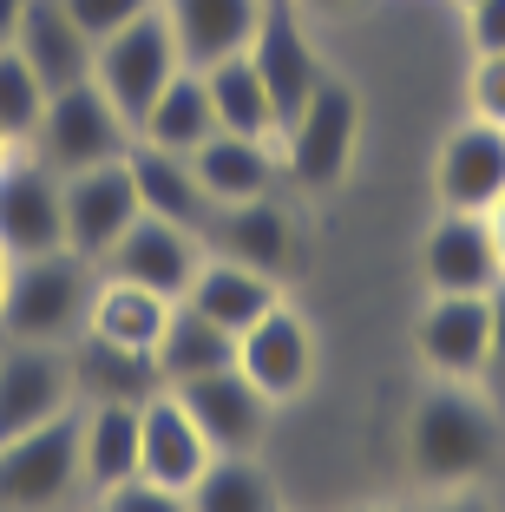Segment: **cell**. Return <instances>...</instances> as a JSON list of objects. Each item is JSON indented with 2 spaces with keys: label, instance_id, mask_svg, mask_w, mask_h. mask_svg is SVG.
Instances as JSON below:
<instances>
[{
  "label": "cell",
  "instance_id": "obj_27",
  "mask_svg": "<svg viewBox=\"0 0 505 512\" xmlns=\"http://www.w3.org/2000/svg\"><path fill=\"white\" fill-rule=\"evenodd\" d=\"M151 362H158L164 388H178V381L217 375V368L237 362V335H223L217 322L197 316L191 302H178V309H171V322H164V335H158V348H151Z\"/></svg>",
  "mask_w": 505,
  "mask_h": 512
},
{
  "label": "cell",
  "instance_id": "obj_6",
  "mask_svg": "<svg viewBox=\"0 0 505 512\" xmlns=\"http://www.w3.org/2000/svg\"><path fill=\"white\" fill-rule=\"evenodd\" d=\"M79 486H86L79 480V407L0 440V506L7 512H53Z\"/></svg>",
  "mask_w": 505,
  "mask_h": 512
},
{
  "label": "cell",
  "instance_id": "obj_36",
  "mask_svg": "<svg viewBox=\"0 0 505 512\" xmlns=\"http://www.w3.org/2000/svg\"><path fill=\"white\" fill-rule=\"evenodd\" d=\"M466 46L473 53H505V0H473L466 7Z\"/></svg>",
  "mask_w": 505,
  "mask_h": 512
},
{
  "label": "cell",
  "instance_id": "obj_31",
  "mask_svg": "<svg viewBox=\"0 0 505 512\" xmlns=\"http://www.w3.org/2000/svg\"><path fill=\"white\" fill-rule=\"evenodd\" d=\"M46 112V86L14 46H0V145H33V125Z\"/></svg>",
  "mask_w": 505,
  "mask_h": 512
},
{
  "label": "cell",
  "instance_id": "obj_28",
  "mask_svg": "<svg viewBox=\"0 0 505 512\" xmlns=\"http://www.w3.org/2000/svg\"><path fill=\"white\" fill-rule=\"evenodd\" d=\"M210 132H217V112H210L204 73H191V66H184V73L145 106V119H138V138H145V145L178 151V158H191V151L204 145Z\"/></svg>",
  "mask_w": 505,
  "mask_h": 512
},
{
  "label": "cell",
  "instance_id": "obj_38",
  "mask_svg": "<svg viewBox=\"0 0 505 512\" xmlns=\"http://www.w3.org/2000/svg\"><path fill=\"white\" fill-rule=\"evenodd\" d=\"M486 230H492V250H499V270H505V197L486 211Z\"/></svg>",
  "mask_w": 505,
  "mask_h": 512
},
{
  "label": "cell",
  "instance_id": "obj_35",
  "mask_svg": "<svg viewBox=\"0 0 505 512\" xmlns=\"http://www.w3.org/2000/svg\"><path fill=\"white\" fill-rule=\"evenodd\" d=\"M486 309H492V335H486V368H479V388H486V401L505 414V276L492 283Z\"/></svg>",
  "mask_w": 505,
  "mask_h": 512
},
{
  "label": "cell",
  "instance_id": "obj_9",
  "mask_svg": "<svg viewBox=\"0 0 505 512\" xmlns=\"http://www.w3.org/2000/svg\"><path fill=\"white\" fill-rule=\"evenodd\" d=\"M237 375L250 381L269 407L296 401V394L309 388V375H315V329H309V316L276 296L263 316L237 335Z\"/></svg>",
  "mask_w": 505,
  "mask_h": 512
},
{
  "label": "cell",
  "instance_id": "obj_30",
  "mask_svg": "<svg viewBox=\"0 0 505 512\" xmlns=\"http://www.w3.org/2000/svg\"><path fill=\"white\" fill-rule=\"evenodd\" d=\"M204 92H210V112H217V132H243V138H276V106H269L256 66L243 60H217L204 66Z\"/></svg>",
  "mask_w": 505,
  "mask_h": 512
},
{
  "label": "cell",
  "instance_id": "obj_2",
  "mask_svg": "<svg viewBox=\"0 0 505 512\" xmlns=\"http://www.w3.org/2000/svg\"><path fill=\"white\" fill-rule=\"evenodd\" d=\"M99 283V263L73 250H46V256H20L0 296V335L7 342H53L66 348L86 329V302Z\"/></svg>",
  "mask_w": 505,
  "mask_h": 512
},
{
  "label": "cell",
  "instance_id": "obj_44",
  "mask_svg": "<svg viewBox=\"0 0 505 512\" xmlns=\"http://www.w3.org/2000/svg\"><path fill=\"white\" fill-rule=\"evenodd\" d=\"M0 348H7V335H0Z\"/></svg>",
  "mask_w": 505,
  "mask_h": 512
},
{
  "label": "cell",
  "instance_id": "obj_26",
  "mask_svg": "<svg viewBox=\"0 0 505 512\" xmlns=\"http://www.w3.org/2000/svg\"><path fill=\"white\" fill-rule=\"evenodd\" d=\"M276 296H283V283H269V276L243 270V263H230V256H217V250L197 263L191 289H184V302H191L204 322H217L223 335H243Z\"/></svg>",
  "mask_w": 505,
  "mask_h": 512
},
{
  "label": "cell",
  "instance_id": "obj_22",
  "mask_svg": "<svg viewBox=\"0 0 505 512\" xmlns=\"http://www.w3.org/2000/svg\"><path fill=\"white\" fill-rule=\"evenodd\" d=\"M14 53L40 73L46 92H66V86H79V79H92V40L79 33V20L66 14L60 0H27Z\"/></svg>",
  "mask_w": 505,
  "mask_h": 512
},
{
  "label": "cell",
  "instance_id": "obj_41",
  "mask_svg": "<svg viewBox=\"0 0 505 512\" xmlns=\"http://www.w3.org/2000/svg\"><path fill=\"white\" fill-rule=\"evenodd\" d=\"M7 276H14V256H7V243H0V296H7Z\"/></svg>",
  "mask_w": 505,
  "mask_h": 512
},
{
  "label": "cell",
  "instance_id": "obj_20",
  "mask_svg": "<svg viewBox=\"0 0 505 512\" xmlns=\"http://www.w3.org/2000/svg\"><path fill=\"white\" fill-rule=\"evenodd\" d=\"M191 171L204 184L210 204H250V197H269L283 184V158H276V138H243V132H210L204 145L191 151Z\"/></svg>",
  "mask_w": 505,
  "mask_h": 512
},
{
  "label": "cell",
  "instance_id": "obj_16",
  "mask_svg": "<svg viewBox=\"0 0 505 512\" xmlns=\"http://www.w3.org/2000/svg\"><path fill=\"white\" fill-rule=\"evenodd\" d=\"M184 401V414L197 421V434L210 440V453H256L263 447V427L276 407L237 375V362L217 368V375H197V381H178L171 388Z\"/></svg>",
  "mask_w": 505,
  "mask_h": 512
},
{
  "label": "cell",
  "instance_id": "obj_21",
  "mask_svg": "<svg viewBox=\"0 0 505 512\" xmlns=\"http://www.w3.org/2000/svg\"><path fill=\"white\" fill-rule=\"evenodd\" d=\"M125 171H132V191H138V211L145 217H164V224H178V230H204L210 211H217L204 197V184H197L191 158H178V151H158L145 138H132Z\"/></svg>",
  "mask_w": 505,
  "mask_h": 512
},
{
  "label": "cell",
  "instance_id": "obj_12",
  "mask_svg": "<svg viewBox=\"0 0 505 512\" xmlns=\"http://www.w3.org/2000/svg\"><path fill=\"white\" fill-rule=\"evenodd\" d=\"M499 250L479 211H440L420 237V283L427 296H486L499 283Z\"/></svg>",
  "mask_w": 505,
  "mask_h": 512
},
{
  "label": "cell",
  "instance_id": "obj_24",
  "mask_svg": "<svg viewBox=\"0 0 505 512\" xmlns=\"http://www.w3.org/2000/svg\"><path fill=\"white\" fill-rule=\"evenodd\" d=\"M66 368H73V401H151L164 388L158 362L132 355V348H112L99 335H73L66 342Z\"/></svg>",
  "mask_w": 505,
  "mask_h": 512
},
{
  "label": "cell",
  "instance_id": "obj_33",
  "mask_svg": "<svg viewBox=\"0 0 505 512\" xmlns=\"http://www.w3.org/2000/svg\"><path fill=\"white\" fill-rule=\"evenodd\" d=\"M60 7L79 20V33H86V40L99 46L105 33H119V27H132L138 14H151L158 0H60Z\"/></svg>",
  "mask_w": 505,
  "mask_h": 512
},
{
  "label": "cell",
  "instance_id": "obj_8",
  "mask_svg": "<svg viewBox=\"0 0 505 512\" xmlns=\"http://www.w3.org/2000/svg\"><path fill=\"white\" fill-rule=\"evenodd\" d=\"M0 243H7L14 263L66 250V184L27 145L0 151Z\"/></svg>",
  "mask_w": 505,
  "mask_h": 512
},
{
  "label": "cell",
  "instance_id": "obj_39",
  "mask_svg": "<svg viewBox=\"0 0 505 512\" xmlns=\"http://www.w3.org/2000/svg\"><path fill=\"white\" fill-rule=\"evenodd\" d=\"M427 512H492L479 493H453V499H440V506H427Z\"/></svg>",
  "mask_w": 505,
  "mask_h": 512
},
{
  "label": "cell",
  "instance_id": "obj_45",
  "mask_svg": "<svg viewBox=\"0 0 505 512\" xmlns=\"http://www.w3.org/2000/svg\"><path fill=\"white\" fill-rule=\"evenodd\" d=\"M92 512H105V506H92Z\"/></svg>",
  "mask_w": 505,
  "mask_h": 512
},
{
  "label": "cell",
  "instance_id": "obj_3",
  "mask_svg": "<svg viewBox=\"0 0 505 512\" xmlns=\"http://www.w3.org/2000/svg\"><path fill=\"white\" fill-rule=\"evenodd\" d=\"M132 138H138L132 119H125L92 79H79V86H66V92H46V112H40V125H33L27 151L53 178H79V171H92V165L125 158Z\"/></svg>",
  "mask_w": 505,
  "mask_h": 512
},
{
  "label": "cell",
  "instance_id": "obj_15",
  "mask_svg": "<svg viewBox=\"0 0 505 512\" xmlns=\"http://www.w3.org/2000/svg\"><path fill=\"white\" fill-rule=\"evenodd\" d=\"M433 197H440V211L486 217L505 197V125H486V119L453 125L440 158H433Z\"/></svg>",
  "mask_w": 505,
  "mask_h": 512
},
{
  "label": "cell",
  "instance_id": "obj_23",
  "mask_svg": "<svg viewBox=\"0 0 505 512\" xmlns=\"http://www.w3.org/2000/svg\"><path fill=\"white\" fill-rule=\"evenodd\" d=\"M171 309H178L171 296H158V289H145V283H125V276H105L99 270L92 302H86V329H79V335H99V342H112V348L151 355L158 335H164V322H171Z\"/></svg>",
  "mask_w": 505,
  "mask_h": 512
},
{
  "label": "cell",
  "instance_id": "obj_14",
  "mask_svg": "<svg viewBox=\"0 0 505 512\" xmlns=\"http://www.w3.org/2000/svg\"><path fill=\"white\" fill-rule=\"evenodd\" d=\"M66 184V250L86 256V263H105V250L138 224V191H132V171L125 158L112 165H92L79 178H60Z\"/></svg>",
  "mask_w": 505,
  "mask_h": 512
},
{
  "label": "cell",
  "instance_id": "obj_32",
  "mask_svg": "<svg viewBox=\"0 0 505 512\" xmlns=\"http://www.w3.org/2000/svg\"><path fill=\"white\" fill-rule=\"evenodd\" d=\"M466 119L505 125V53H473V73H466Z\"/></svg>",
  "mask_w": 505,
  "mask_h": 512
},
{
  "label": "cell",
  "instance_id": "obj_19",
  "mask_svg": "<svg viewBox=\"0 0 505 512\" xmlns=\"http://www.w3.org/2000/svg\"><path fill=\"white\" fill-rule=\"evenodd\" d=\"M263 7L269 0H158V14H164V27H171V40H178L191 73H204L217 60H237L243 46H250L256 20H263Z\"/></svg>",
  "mask_w": 505,
  "mask_h": 512
},
{
  "label": "cell",
  "instance_id": "obj_10",
  "mask_svg": "<svg viewBox=\"0 0 505 512\" xmlns=\"http://www.w3.org/2000/svg\"><path fill=\"white\" fill-rule=\"evenodd\" d=\"M204 230H210V250L217 256L269 276V283H289V270L302 263V230H296V217H289V204H276V191L250 197V204L210 211Z\"/></svg>",
  "mask_w": 505,
  "mask_h": 512
},
{
  "label": "cell",
  "instance_id": "obj_42",
  "mask_svg": "<svg viewBox=\"0 0 505 512\" xmlns=\"http://www.w3.org/2000/svg\"><path fill=\"white\" fill-rule=\"evenodd\" d=\"M355 512H407V506H355Z\"/></svg>",
  "mask_w": 505,
  "mask_h": 512
},
{
  "label": "cell",
  "instance_id": "obj_1",
  "mask_svg": "<svg viewBox=\"0 0 505 512\" xmlns=\"http://www.w3.org/2000/svg\"><path fill=\"white\" fill-rule=\"evenodd\" d=\"M505 414L486 401L479 381H433L407 414V467L427 486H473L499 467Z\"/></svg>",
  "mask_w": 505,
  "mask_h": 512
},
{
  "label": "cell",
  "instance_id": "obj_40",
  "mask_svg": "<svg viewBox=\"0 0 505 512\" xmlns=\"http://www.w3.org/2000/svg\"><path fill=\"white\" fill-rule=\"evenodd\" d=\"M302 14H335V7H355V0H296Z\"/></svg>",
  "mask_w": 505,
  "mask_h": 512
},
{
  "label": "cell",
  "instance_id": "obj_17",
  "mask_svg": "<svg viewBox=\"0 0 505 512\" xmlns=\"http://www.w3.org/2000/svg\"><path fill=\"white\" fill-rule=\"evenodd\" d=\"M197 263H204L197 230H178V224H164V217H138V224L105 250L99 270L125 276V283H145V289H158V296H171V302H184Z\"/></svg>",
  "mask_w": 505,
  "mask_h": 512
},
{
  "label": "cell",
  "instance_id": "obj_34",
  "mask_svg": "<svg viewBox=\"0 0 505 512\" xmlns=\"http://www.w3.org/2000/svg\"><path fill=\"white\" fill-rule=\"evenodd\" d=\"M99 506L105 512H191V506H184V493L145 480V473H132V480H119L112 493H99Z\"/></svg>",
  "mask_w": 505,
  "mask_h": 512
},
{
  "label": "cell",
  "instance_id": "obj_5",
  "mask_svg": "<svg viewBox=\"0 0 505 512\" xmlns=\"http://www.w3.org/2000/svg\"><path fill=\"white\" fill-rule=\"evenodd\" d=\"M178 73H184V53H178V40H171V27H164L158 7L92 46V86L132 119V132H138V119H145V106Z\"/></svg>",
  "mask_w": 505,
  "mask_h": 512
},
{
  "label": "cell",
  "instance_id": "obj_43",
  "mask_svg": "<svg viewBox=\"0 0 505 512\" xmlns=\"http://www.w3.org/2000/svg\"><path fill=\"white\" fill-rule=\"evenodd\" d=\"M453 7H460V14H466V7H473V0H453Z\"/></svg>",
  "mask_w": 505,
  "mask_h": 512
},
{
  "label": "cell",
  "instance_id": "obj_7",
  "mask_svg": "<svg viewBox=\"0 0 505 512\" xmlns=\"http://www.w3.org/2000/svg\"><path fill=\"white\" fill-rule=\"evenodd\" d=\"M243 60L256 66L269 106H276V132L309 106L315 86L328 79V60H322V46L309 40V27H302L296 0H269L263 20H256V33H250V46H243Z\"/></svg>",
  "mask_w": 505,
  "mask_h": 512
},
{
  "label": "cell",
  "instance_id": "obj_37",
  "mask_svg": "<svg viewBox=\"0 0 505 512\" xmlns=\"http://www.w3.org/2000/svg\"><path fill=\"white\" fill-rule=\"evenodd\" d=\"M20 14H27V0H0V46H14V33H20Z\"/></svg>",
  "mask_w": 505,
  "mask_h": 512
},
{
  "label": "cell",
  "instance_id": "obj_13",
  "mask_svg": "<svg viewBox=\"0 0 505 512\" xmlns=\"http://www.w3.org/2000/svg\"><path fill=\"white\" fill-rule=\"evenodd\" d=\"M486 296H427L420 302L414 355L433 381H479V368H486V335H492Z\"/></svg>",
  "mask_w": 505,
  "mask_h": 512
},
{
  "label": "cell",
  "instance_id": "obj_25",
  "mask_svg": "<svg viewBox=\"0 0 505 512\" xmlns=\"http://www.w3.org/2000/svg\"><path fill=\"white\" fill-rule=\"evenodd\" d=\"M138 473V401H86L79 407V480L112 493Z\"/></svg>",
  "mask_w": 505,
  "mask_h": 512
},
{
  "label": "cell",
  "instance_id": "obj_29",
  "mask_svg": "<svg viewBox=\"0 0 505 512\" xmlns=\"http://www.w3.org/2000/svg\"><path fill=\"white\" fill-rule=\"evenodd\" d=\"M191 512H283L276 506V480L263 473L256 453H210V467L184 493Z\"/></svg>",
  "mask_w": 505,
  "mask_h": 512
},
{
  "label": "cell",
  "instance_id": "obj_18",
  "mask_svg": "<svg viewBox=\"0 0 505 512\" xmlns=\"http://www.w3.org/2000/svg\"><path fill=\"white\" fill-rule=\"evenodd\" d=\"M204 467H210V440L197 434L178 394L158 388L151 401H138V473L171 486V493H191V480Z\"/></svg>",
  "mask_w": 505,
  "mask_h": 512
},
{
  "label": "cell",
  "instance_id": "obj_4",
  "mask_svg": "<svg viewBox=\"0 0 505 512\" xmlns=\"http://www.w3.org/2000/svg\"><path fill=\"white\" fill-rule=\"evenodd\" d=\"M355 145H361V92L335 73H328L309 106L276 132L283 178L302 184V191H335V184L348 178V165H355Z\"/></svg>",
  "mask_w": 505,
  "mask_h": 512
},
{
  "label": "cell",
  "instance_id": "obj_11",
  "mask_svg": "<svg viewBox=\"0 0 505 512\" xmlns=\"http://www.w3.org/2000/svg\"><path fill=\"white\" fill-rule=\"evenodd\" d=\"M66 407H79L66 348H53V342H7L0 348V440L27 434V427H46Z\"/></svg>",
  "mask_w": 505,
  "mask_h": 512
}]
</instances>
